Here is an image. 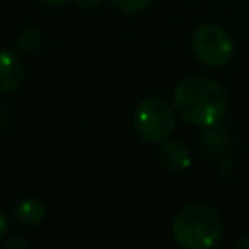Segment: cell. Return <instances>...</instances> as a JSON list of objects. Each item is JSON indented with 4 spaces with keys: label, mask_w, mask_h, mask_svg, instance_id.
<instances>
[{
    "label": "cell",
    "mask_w": 249,
    "mask_h": 249,
    "mask_svg": "<svg viewBox=\"0 0 249 249\" xmlns=\"http://www.w3.org/2000/svg\"><path fill=\"white\" fill-rule=\"evenodd\" d=\"M23 64L21 58L8 49L0 51V93H14L23 82Z\"/></svg>",
    "instance_id": "cell-5"
},
{
    "label": "cell",
    "mask_w": 249,
    "mask_h": 249,
    "mask_svg": "<svg viewBox=\"0 0 249 249\" xmlns=\"http://www.w3.org/2000/svg\"><path fill=\"white\" fill-rule=\"evenodd\" d=\"M16 45L21 51H25V53L35 51L41 45V29H37V27H25V29H21L19 35L16 37Z\"/></svg>",
    "instance_id": "cell-8"
},
{
    "label": "cell",
    "mask_w": 249,
    "mask_h": 249,
    "mask_svg": "<svg viewBox=\"0 0 249 249\" xmlns=\"http://www.w3.org/2000/svg\"><path fill=\"white\" fill-rule=\"evenodd\" d=\"M14 216L23 226H37L45 218V206L37 198H21L14 206Z\"/></svg>",
    "instance_id": "cell-7"
},
{
    "label": "cell",
    "mask_w": 249,
    "mask_h": 249,
    "mask_svg": "<svg viewBox=\"0 0 249 249\" xmlns=\"http://www.w3.org/2000/svg\"><path fill=\"white\" fill-rule=\"evenodd\" d=\"M132 123L136 134L142 140L158 144L169 138L175 130V109L167 99L160 95H150L136 105Z\"/></svg>",
    "instance_id": "cell-3"
},
{
    "label": "cell",
    "mask_w": 249,
    "mask_h": 249,
    "mask_svg": "<svg viewBox=\"0 0 249 249\" xmlns=\"http://www.w3.org/2000/svg\"><path fill=\"white\" fill-rule=\"evenodd\" d=\"M171 233L175 243L185 249H208L222 241L224 222L212 206L204 202H189L177 210Z\"/></svg>",
    "instance_id": "cell-2"
},
{
    "label": "cell",
    "mask_w": 249,
    "mask_h": 249,
    "mask_svg": "<svg viewBox=\"0 0 249 249\" xmlns=\"http://www.w3.org/2000/svg\"><path fill=\"white\" fill-rule=\"evenodd\" d=\"M171 105L189 124L208 128L224 119L228 95L218 82L204 76H191L173 88Z\"/></svg>",
    "instance_id": "cell-1"
},
{
    "label": "cell",
    "mask_w": 249,
    "mask_h": 249,
    "mask_svg": "<svg viewBox=\"0 0 249 249\" xmlns=\"http://www.w3.org/2000/svg\"><path fill=\"white\" fill-rule=\"evenodd\" d=\"M193 54L210 68L226 66L233 54V41L230 33L214 23L200 25L191 37Z\"/></svg>",
    "instance_id": "cell-4"
},
{
    "label": "cell",
    "mask_w": 249,
    "mask_h": 249,
    "mask_svg": "<svg viewBox=\"0 0 249 249\" xmlns=\"http://www.w3.org/2000/svg\"><path fill=\"white\" fill-rule=\"evenodd\" d=\"M8 228H10V222H8V216H6V212L0 208V241H2V237L8 233Z\"/></svg>",
    "instance_id": "cell-11"
},
{
    "label": "cell",
    "mask_w": 249,
    "mask_h": 249,
    "mask_svg": "<svg viewBox=\"0 0 249 249\" xmlns=\"http://www.w3.org/2000/svg\"><path fill=\"white\" fill-rule=\"evenodd\" d=\"M27 245H29V243H27L23 237H12V239H8V241H6V245H4V247H6V249H14V247L25 249Z\"/></svg>",
    "instance_id": "cell-10"
},
{
    "label": "cell",
    "mask_w": 249,
    "mask_h": 249,
    "mask_svg": "<svg viewBox=\"0 0 249 249\" xmlns=\"http://www.w3.org/2000/svg\"><path fill=\"white\" fill-rule=\"evenodd\" d=\"M235 247H237V249H245V247H249V237H247V239L237 241V243H235Z\"/></svg>",
    "instance_id": "cell-14"
},
{
    "label": "cell",
    "mask_w": 249,
    "mask_h": 249,
    "mask_svg": "<svg viewBox=\"0 0 249 249\" xmlns=\"http://www.w3.org/2000/svg\"><path fill=\"white\" fill-rule=\"evenodd\" d=\"M43 4H47V6H62V4H66L68 0H41Z\"/></svg>",
    "instance_id": "cell-13"
},
{
    "label": "cell",
    "mask_w": 249,
    "mask_h": 249,
    "mask_svg": "<svg viewBox=\"0 0 249 249\" xmlns=\"http://www.w3.org/2000/svg\"><path fill=\"white\" fill-rule=\"evenodd\" d=\"M111 4L124 14H134V12L144 10L150 4V0H111Z\"/></svg>",
    "instance_id": "cell-9"
},
{
    "label": "cell",
    "mask_w": 249,
    "mask_h": 249,
    "mask_svg": "<svg viewBox=\"0 0 249 249\" xmlns=\"http://www.w3.org/2000/svg\"><path fill=\"white\" fill-rule=\"evenodd\" d=\"M160 160H161V165L165 169L179 173V171L189 169V165H191V152H189V148H187L185 142L165 138L161 142Z\"/></svg>",
    "instance_id": "cell-6"
},
{
    "label": "cell",
    "mask_w": 249,
    "mask_h": 249,
    "mask_svg": "<svg viewBox=\"0 0 249 249\" xmlns=\"http://www.w3.org/2000/svg\"><path fill=\"white\" fill-rule=\"evenodd\" d=\"M80 8H86V10H91V8H97L103 0H74Z\"/></svg>",
    "instance_id": "cell-12"
}]
</instances>
